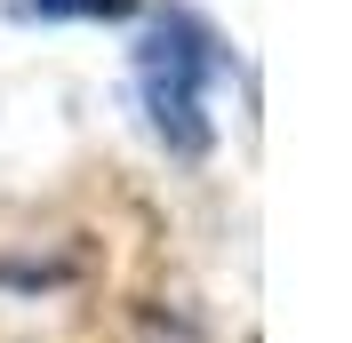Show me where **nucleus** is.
Returning a JSON list of instances; mask_svg holds the SVG:
<instances>
[{
	"label": "nucleus",
	"instance_id": "1",
	"mask_svg": "<svg viewBox=\"0 0 352 343\" xmlns=\"http://www.w3.org/2000/svg\"><path fill=\"white\" fill-rule=\"evenodd\" d=\"M136 72H144L153 136L168 152H184V160H200V152L217 144V120H208V88H217V72H224L217 32H208L200 16H184V8H168V16L153 24L144 56H136Z\"/></svg>",
	"mask_w": 352,
	"mask_h": 343
},
{
	"label": "nucleus",
	"instance_id": "2",
	"mask_svg": "<svg viewBox=\"0 0 352 343\" xmlns=\"http://www.w3.org/2000/svg\"><path fill=\"white\" fill-rule=\"evenodd\" d=\"M32 16H56V24H120V16H136L144 0H24Z\"/></svg>",
	"mask_w": 352,
	"mask_h": 343
}]
</instances>
